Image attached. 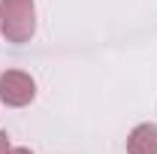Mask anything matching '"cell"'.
<instances>
[{
    "instance_id": "2",
    "label": "cell",
    "mask_w": 157,
    "mask_h": 154,
    "mask_svg": "<svg viewBox=\"0 0 157 154\" xmlns=\"http://www.w3.org/2000/svg\"><path fill=\"white\" fill-rule=\"evenodd\" d=\"M0 97L12 106H21L33 97V82L21 73H6V76H0Z\"/></svg>"
},
{
    "instance_id": "3",
    "label": "cell",
    "mask_w": 157,
    "mask_h": 154,
    "mask_svg": "<svg viewBox=\"0 0 157 154\" xmlns=\"http://www.w3.org/2000/svg\"><path fill=\"white\" fill-rule=\"evenodd\" d=\"M130 154H157V127H139L130 139Z\"/></svg>"
},
{
    "instance_id": "5",
    "label": "cell",
    "mask_w": 157,
    "mask_h": 154,
    "mask_svg": "<svg viewBox=\"0 0 157 154\" xmlns=\"http://www.w3.org/2000/svg\"><path fill=\"white\" fill-rule=\"evenodd\" d=\"M15 154H27V151H15Z\"/></svg>"
},
{
    "instance_id": "4",
    "label": "cell",
    "mask_w": 157,
    "mask_h": 154,
    "mask_svg": "<svg viewBox=\"0 0 157 154\" xmlns=\"http://www.w3.org/2000/svg\"><path fill=\"white\" fill-rule=\"evenodd\" d=\"M0 154H6V136H0Z\"/></svg>"
},
{
    "instance_id": "1",
    "label": "cell",
    "mask_w": 157,
    "mask_h": 154,
    "mask_svg": "<svg viewBox=\"0 0 157 154\" xmlns=\"http://www.w3.org/2000/svg\"><path fill=\"white\" fill-rule=\"evenodd\" d=\"M6 33L12 39H24L33 30V3L30 0H3Z\"/></svg>"
}]
</instances>
